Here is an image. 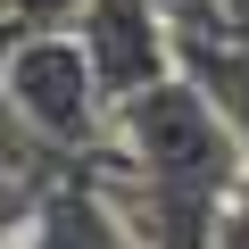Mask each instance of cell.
<instances>
[{
    "label": "cell",
    "instance_id": "6da1fadb",
    "mask_svg": "<svg viewBox=\"0 0 249 249\" xmlns=\"http://www.w3.org/2000/svg\"><path fill=\"white\" fill-rule=\"evenodd\" d=\"M108 158H116V175H142V183H191V191L249 183L224 116H216V100L199 91L191 67H175V75H158L133 100L108 108Z\"/></svg>",
    "mask_w": 249,
    "mask_h": 249
},
{
    "label": "cell",
    "instance_id": "8992f818",
    "mask_svg": "<svg viewBox=\"0 0 249 249\" xmlns=\"http://www.w3.org/2000/svg\"><path fill=\"white\" fill-rule=\"evenodd\" d=\"M208 249H249V183L224 191V208H216V241H208Z\"/></svg>",
    "mask_w": 249,
    "mask_h": 249
},
{
    "label": "cell",
    "instance_id": "5b68a950",
    "mask_svg": "<svg viewBox=\"0 0 249 249\" xmlns=\"http://www.w3.org/2000/svg\"><path fill=\"white\" fill-rule=\"evenodd\" d=\"M183 67L199 75V91L216 100L224 133L241 150V175H249V42L224 34V25H183Z\"/></svg>",
    "mask_w": 249,
    "mask_h": 249
},
{
    "label": "cell",
    "instance_id": "7a4b0ae2",
    "mask_svg": "<svg viewBox=\"0 0 249 249\" xmlns=\"http://www.w3.org/2000/svg\"><path fill=\"white\" fill-rule=\"evenodd\" d=\"M0 91H9V108L25 116V133L50 150V158H91L108 150V91L75 42V25H34L17 34L9 50H0Z\"/></svg>",
    "mask_w": 249,
    "mask_h": 249
},
{
    "label": "cell",
    "instance_id": "277c9868",
    "mask_svg": "<svg viewBox=\"0 0 249 249\" xmlns=\"http://www.w3.org/2000/svg\"><path fill=\"white\" fill-rule=\"evenodd\" d=\"M9 249H142V232L124 224V208H116L100 183L58 175V183L34 199V216L9 232Z\"/></svg>",
    "mask_w": 249,
    "mask_h": 249
},
{
    "label": "cell",
    "instance_id": "3957f363",
    "mask_svg": "<svg viewBox=\"0 0 249 249\" xmlns=\"http://www.w3.org/2000/svg\"><path fill=\"white\" fill-rule=\"evenodd\" d=\"M67 25H75L91 75H100V91H108V108L183 67V34H175V17L158 9V0H75Z\"/></svg>",
    "mask_w": 249,
    "mask_h": 249
}]
</instances>
